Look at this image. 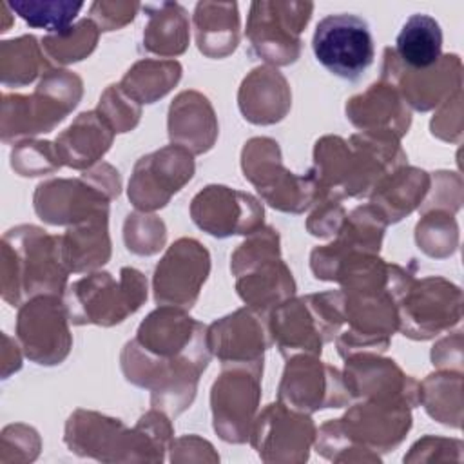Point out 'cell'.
Wrapping results in <instances>:
<instances>
[{"mask_svg": "<svg viewBox=\"0 0 464 464\" xmlns=\"http://www.w3.org/2000/svg\"><path fill=\"white\" fill-rule=\"evenodd\" d=\"M312 51L328 72L350 82L361 78L375 58L368 22L352 13L321 18L314 31Z\"/></svg>", "mask_w": 464, "mask_h": 464, "instance_id": "6da1fadb", "label": "cell"}, {"mask_svg": "<svg viewBox=\"0 0 464 464\" xmlns=\"http://www.w3.org/2000/svg\"><path fill=\"white\" fill-rule=\"evenodd\" d=\"M312 11V2H252L246 22V38L252 49L277 65L295 62L301 53L299 34L306 27Z\"/></svg>", "mask_w": 464, "mask_h": 464, "instance_id": "7a4b0ae2", "label": "cell"}, {"mask_svg": "<svg viewBox=\"0 0 464 464\" xmlns=\"http://www.w3.org/2000/svg\"><path fill=\"white\" fill-rule=\"evenodd\" d=\"M145 283L140 272L121 270V283L116 286L111 274H92L71 286L69 312L76 324L96 323L114 324L134 312L145 299Z\"/></svg>", "mask_w": 464, "mask_h": 464, "instance_id": "3957f363", "label": "cell"}, {"mask_svg": "<svg viewBox=\"0 0 464 464\" xmlns=\"http://www.w3.org/2000/svg\"><path fill=\"white\" fill-rule=\"evenodd\" d=\"M194 172L190 154L181 147H167L141 158L129 183V198L138 208L163 207Z\"/></svg>", "mask_w": 464, "mask_h": 464, "instance_id": "277c9868", "label": "cell"}, {"mask_svg": "<svg viewBox=\"0 0 464 464\" xmlns=\"http://www.w3.org/2000/svg\"><path fill=\"white\" fill-rule=\"evenodd\" d=\"M460 319V292L451 283L430 277L411 290L401 304L404 335L428 339Z\"/></svg>", "mask_w": 464, "mask_h": 464, "instance_id": "5b68a950", "label": "cell"}, {"mask_svg": "<svg viewBox=\"0 0 464 464\" xmlns=\"http://www.w3.org/2000/svg\"><path fill=\"white\" fill-rule=\"evenodd\" d=\"M18 337L25 353L38 364L60 362L71 346L62 303L54 297L27 303L18 315Z\"/></svg>", "mask_w": 464, "mask_h": 464, "instance_id": "8992f818", "label": "cell"}, {"mask_svg": "<svg viewBox=\"0 0 464 464\" xmlns=\"http://www.w3.org/2000/svg\"><path fill=\"white\" fill-rule=\"evenodd\" d=\"M208 274V254L194 239L176 241L154 274V295L158 303L190 306Z\"/></svg>", "mask_w": 464, "mask_h": 464, "instance_id": "52a82bcc", "label": "cell"}, {"mask_svg": "<svg viewBox=\"0 0 464 464\" xmlns=\"http://www.w3.org/2000/svg\"><path fill=\"white\" fill-rule=\"evenodd\" d=\"M190 212L203 230L218 237L254 232L263 221V208L252 196L218 185L199 192Z\"/></svg>", "mask_w": 464, "mask_h": 464, "instance_id": "ba28073f", "label": "cell"}, {"mask_svg": "<svg viewBox=\"0 0 464 464\" xmlns=\"http://www.w3.org/2000/svg\"><path fill=\"white\" fill-rule=\"evenodd\" d=\"M382 78H393L415 109L428 111L453 91H460V60L457 54H444L433 67L411 71L397 60L392 47H386Z\"/></svg>", "mask_w": 464, "mask_h": 464, "instance_id": "9c48e42d", "label": "cell"}, {"mask_svg": "<svg viewBox=\"0 0 464 464\" xmlns=\"http://www.w3.org/2000/svg\"><path fill=\"white\" fill-rule=\"evenodd\" d=\"M332 388L344 390L337 370L323 366L317 361L299 357L288 362L279 388V397L295 404L294 408L299 410H319L328 404H343L346 397L330 392Z\"/></svg>", "mask_w": 464, "mask_h": 464, "instance_id": "30bf717a", "label": "cell"}, {"mask_svg": "<svg viewBox=\"0 0 464 464\" xmlns=\"http://www.w3.org/2000/svg\"><path fill=\"white\" fill-rule=\"evenodd\" d=\"M208 348L225 362L263 368V332L252 314L237 310L210 328Z\"/></svg>", "mask_w": 464, "mask_h": 464, "instance_id": "8fae6325", "label": "cell"}, {"mask_svg": "<svg viewBox=\"0 0 464 464\" xmlns=\"http://www.w3.org/2000/svg\"><path fill=\"white\" fill-rule=\"evenodd\" d=\"M196 42L203 54L221 58L239 42V11L236 2H198L194 7Z\"/></svg>", "mask_w": 464, "mask_h": 464, "instance_id": "7c38bea8", "label": "cell"}, {"mask_svg": "<svg viewBox=\"0 0 464 464\" xmlns=\"http://www.w3.org/2000/svg\"><path fill=\"white\" fill-rule=\"evenodd\" d=\"M169 132L172 141H181L192 152H205L212 147L218 127L212 107L198 92H181L170 105Z\"/></svg>", "mask_w": 464, "mask_h": 464, "instance_id": "4fadbf2b", "label": "cell"}, {"mask_svg": "<svg viewBox=\"0 0 464 464\" xmlns=\"http://www.w3.org/2000/svg\"><path fill=\"white\" fill-rule=\"evenodd\" d=\"M393 53L397 60L411 71L433 67L442 56V29L439 22L426 14H411L401 27Z\"/></svg>", "mask_w": 464, "mask_h": 464, "instance_id": "5bb4252c", "label": "cell"}, {"mask_svg": "<svg viewBox=\"0 0 464 464\" xmlns=\"http://www.w3.org/2000/svg\"><path fill=\"white\" fill-rule=\"evenodd\" d=\"M141 9L149 14L143 31V45L160 56H174L185 51L188 44V14L176 2L145 4Z\"/></svg>", "mask_w": 464, "mask_h": 464, "instance_id": "9a60e30c", "label": "cell"}, {"mask_svg": "<svg viewBox=\"0 0 464 464\" xmlns=\"http://www.w3.org/2000/svg\"><path fill=\"white\" fill-rule=\"evenodd\" d=\"M263 102L259 123L279 121L290 107V92L286 80L270 67H257L248 78H245L239 91V107L246 120L252 118L259 103Z\"/></svg>", "mask_w": 464, "mask_h": 464, "instance_id": "2e32d148", "label": "cell"}, {"mask_svg": "<svg viewBox=\"0 0 464 464\" xmlns=\"http://www.w3.org/2000/svg\"><path fill=\"white\" fill-rule=\"evenodd\" d=\"M350 120L357 127H370L372 120L377 116L373 130H390L392 136H402L410 125V112L402 107L397 94L388 89V85H372L361 96H355L346 105Z\"/></svg>", "mask_w": 464, "mask_h": 464, "instance_id": "e0dca14e", "label": "cell"}, {"mask_svg": "<svg viewBox=\"0 0 464 464\" xmlns=\"http://www.w3.org/2000/svg\"><path fill=\"white\" fill-rule=\"evenodd\" d=\"M109 132L102 116L83 112L80 118L56 140V156L71 167H85L96 161L111 145Z\"/></svg>", "mask_w": 464, "mask_h": 464, "instance_id": "ac0fdd59", "label": "cell"}, {"mask_svg": "<svg viewBox=\"0 0 464 464\" xmlns=\"http://www.w3.org/2000/svg\"><path fill=\"white\" fill-rule=\"evenodd\" d=\"M317 317L312 308L310 314L304 310V299L283 303L272 319V335L277 339L283 355L297 350H306L312 353L321 352L323 335L317 326H314Z\"/></svg>", "mask_w": 464, "mask_h": 464, "instance_id": "d6986e66", "label": "cell"}, {"mask_svg": "<svg viewBox=\"0 0 464 464\" xmlns=\"http://www.w3.org/2000/svg\"><path fill=\"white\" fill-rule=\"evenodd\" d=\"M252 268L257 270V276H246L245 279H239L237 290H239V295L246 303H250L256 310H266L268 306H274L277 301L286 299L294 294L292 274L281 263L277 254L268 256L259 263H254L246 270H252Z\"/></svg>", "mask_w": 464, "mask_h": 464, "instance_id": "ffe728a7", "label": "cell"}, {"mask_svg": "<svg viewBox=\"0 0 464 464\" xmlns=\"http://www.w3.org/2000/svg\"><path fill=\"white\" fill-rule=\"evenodd\" d=\"M181 76V65L178 62L141 60L123 78V89L140 102L152 103L176 85Z\"/></svg>", "mask_w": 464, "mask_h": 464, "instance_id": "44dd1931", "label": "cell"}, {"mask_svg": "<svg viewBox=\"0 0 464 464\" xmlns=\"http://www.w3.org/2000/svg\"><path fill=\"white\" fill-rule=\"evenodd\" d=\"M9 9L16 13L31 27L45 29L49 34H60L67 31L82 11V2L71 0H14L7 2Z\"/></svg>", "mask_w": 464, "mask_h": 464, "instance_id": "7402d4cb", "label": "cell"}, {"mask_svg": "<svg viewBox=\"0 0 464 464\" xmlns=\"http://www.w3.org/2000/svg\"><path fill=\"white\" fill-rule=\"evenodd\" d=\"M392 183L379 192V203L386 212V221H397L404 214L411 212L419 199H422L428 188V176L417 169H406L397 172Z\"/></svg>", "mask_w": 464, "mask_h": 464, "instance_id": "603a6c76", "label": "cell"}, {"mask_svg": "<svg viewBox=\"0 0 464 464\" xmlns=\"http://www.w3.org/2000/svg\"><path fill=\"white\" fill-rule=\"evenodd\" d=\"M98 34V25L91 18H83L60 34H47L42 44L51 58L69 63L87 56L96 47Z\"/></svg>", "mask_w": 464, "mask_h": 464, "instance_id": "cb8c5ba5", "label": "cell"}, {"mask_svg": "<svg viewBox=\"0 0 464 464\" xmlns=\"http://www.w3.org/2000/svg\"><path fill=\"white\" fill-rule=\"evenodd\" d=\"M2 47L14 56V62H4V83L22 85L34 80L42 58L34 36H20L16 40L2 42Z\"/></svg>", "mask_w": 464, "mask_h": 464, "instance_id": "d4e9b609", "label": "cell"}, {"mask_svg": "<svg viewBox=\"0 0 464 464\" xmlns=\"http://www.w3.org/2000/svg\"><path fill=\"white\" fill-rule=\"evenodd\" d=\"M138 9L141 4L136 2H94L89 14L100 31H114L132 22Z\"/></svg>", "mask_w": 464, "mask_h": 464, "instance_id": "484cf974", "label": "cell"}]
</instances>
